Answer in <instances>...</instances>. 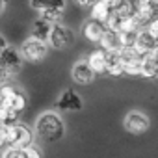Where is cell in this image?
<instances>
[{
	"mask_svg": "<svg viewBox=\"0 0 158 158\" xmlns=\"http://www.w3.org/2000/svg\"><path fill=\"white\" fill-rule=\"evenodd\" d=\"M35 134L43 139V141H58L63 138L65 134V127L63 121L60 119V115H56L54 112H45L37 117L35 121Z\"/></svg>",
	"mask_w": 158,
	"mask_h": 158,
	"instance_id": "obj_1",
	"label": "cell"
},
{
	"mask_svg": "<svg viewBox=\"0 0 158 158\" xmlns=\"http://www.w3.org/2000/svg\"><path fill=\"white\" fill-rule=\"evenodd\" d=\"M32 132L28 127L24 125H13V127H6L2 125V134H0V141H2L4 149H24L28 145H32Z\"/></svg>",
	"mask_w": 158,
	"mask_h": 158,
	"instance_id": "obj_2",
	"label": "cell"
},
{
	"mask_svg": "<svg viewBox=\"0 0 158 158\" xmlns=\"http://www.w3.org/2000/svg\"><path fill=\"white\" fill-rule=\"evenodd\" d=\"M21 56L23 60L30 61V63H39L47 58L48 54V47L45 41H39V39H34V37H28L23 45H21Z\"/></svg>",
	"mask_w": 158,
	"mask_h": 158,
	"instance_id": "obj_3",
	"label": "cell"
},
{
	"mask_svg": "<svg viewBox=\"0 0 158 158\" xmlns=\"http://www.w3.org/2000/svg\"><path fill=\"white\" fill-rule=\"evenodd\" d=\"M0 93H2V108H11L19 114L26 108V97L15 86H11V84L2 86V91Z\"/></svg>",
	"mask_w": 158,
	"mask_h": 158,
	"instance_id": "obj_4",
	"label": "cell"
},
{
	"mask_svg": "<svg viewBox=\"0 0 158 158\" xmlns=\"http://www.w3.org/2000/svg\"><path fill=\"white\" fill-rule=\"evenodd\" d=\"M149 127H151V121L141 112L134 110V112H128L127 117H125V128L130 134H143V132L149 130Z\"/></svg>",
	"mask_w": 158,
	"mask_h": 158,
	"instance_id": "obj_5",
	"label": "cell"
},
{
	"mask_svg": "<svg viewBox=\"0 0 158 158\" xmlns=\"http://www.w3.org/2000/svg\"><path fill=\"white\" fill-rule=\"evenodd\" d=\"M71 76H73V80H74L76 84L88 86V84H91V82L95 80L97 73L89 67V63H88L86 60H82V61H76V63L73 65V69H71Z\"/></svg>",
	"mask_w": 158,
	"mask_h": 158,
	"instance_id": "obj_6",
	"label": "cell"
},
{
	"mask_svg": "<svg viewBox=\"0 0 158 158\" xmlns=\"http://www.w3.org/2000/svg\"><path fill=\"white\" fill-rule=\"evenodd\" d=\"M0 63H2V69L10 71L11 74H17L21 71V65H23V56H21V50L13 48V47H8L0 52Z\"/></svg>",
	"mask_w": 158,
	"mask_h": 158,
	"instance_id": "obj_7",
	"label": "cell"
},
{
	"mask_svg": "<svg viewBox=\"0 0 158 158\" xmlns=\"http://www.w3.org/2000/svg\"><path fill=\"white\" fill-rule=\"evenodd\" d=\"M71 43H73V32L67 26H63V24H54L52 34L48 37V45L52 48L61 50V48H67Z\"/></svg>",
	"mask_w": 158,
	"mask_h": 158,
	"instance_id": "obj_8",
	"label": "cell"
},
{
	"mask_svg": "<svg viewBox=\"0 0 158 158\" xmlns=\"http://www.w3.org/2000/svg\"><path fill=\"white\" fill-rule=\"evenodd\" d=\"M104 34H106V26H104L102 23H99V21L88 19V21L84 23V26H82V35H84L89 43H97V45H99V43L102 41Z\"/></svg>",
	"mask_w": 158,
	"mask_h": 158,
	"instance_id": "obj_9",
	"label": "cell"
},
{
	"mask_svg": "<svg viewBox=\"0 0 158 158\" xmlns=\"http://www.w3.org/2000/svg\"><path fill=\"white\" fill-rule=\"evenodd\" d=\"M86 61L89 63V67L97 73V74H102V73H108V61H110V54L102 48H97L93 52H89V56L86 58Z\"/></svg>",
	"mask_w": 158,
	"mask_h": 158,
	"instance_id": "obj_10",
	"label": "cell"
},
{
	"mask_svg": "<svg viewBox=\"0 0 158 158\" xmlns=\"http://www.w3.org/2000/svg\"><path fill=\"white\" fill-rule=\"evenodd\" d=\"M58 108L67 110V112H78V110H82V99L73 89H65L61 97L58 99Z\"/></svg>",
	"mask_w": 158,
	"mask_h": 158,
	"instance_id": "obj_11",
	"label": "cell"
},
{
	"mask_svg": "<svg viewBox=\"0 0 158 158\" xmlns=\"http://www.w3.org/2000/svg\"><path fill=\"white\" fill-rule=\"evenodd\" d=\"M99 45H101V48L106 50L108 54H121V50H123L119 34L110 32V30H106V34H104V37H102V41H101Z\"/></svg>",
	"mask_w": 158,
	"mask_h": 158,
	"instance_id": "obj_12",
	"label": "cell"
},
{
	"mask_svg": "<svg viewBox=\"0 0 158 158\" xmlns=\"http://www.w3.org/2000/svg\"><path fill=\"white\" fill-rule=\"evenodd\" d=\"M30 6L39 11H63L65 10V0H30Z\"/></svg>",
	"mask_w": 158,
	"mask_h": 158,
	"instance_id": "obj_13",
	"label": "cell"
},
{
	"mask_svg": "<svg viewBox=\"0 0 158 158\" xmlns=\"http://www.w3.org/2000/svg\"><path fill=\"white\" fill-rule=\"evenodd\" d=\"M52 28H54V24H50L48 21H45V19H37L34 24H32V35L30 37H34V39H39V41H48V37H50V34H52Z\"/></svg>",
	"mask_w": 158,
	"mask_h": 158,
	"instance_id": "obj_14",
	"label": "cell"
},
{
	"mask_svg": "<svg viewBox=\"0 0 158 158\" xmlns=\"http://www.w3.org/2000/svg\"><path fill=\"white\" fill-rule=\"evenodd\" d=\"M2 158H41V151L37 145H28L24 149H6Z\"/></svg>",
	"mask_w": 158,
	"mask_h": 158,
	"instance_id": "obj_15",
	"label": "cell"
},
{
	"mask_svg": "<svg viewBox=\"0 0 158 158\" xmlns=\"http://www.w3.org/2000/svg\"><path fill=\"white\" fill-rule=\"evenodd\" d=\"M112 11H114V10L104 2V0H97V2L91 6V10H89V19H93V21H99V23L106 24V21L110 19Z\"/></svg>",
	"mask_w": 158,
	"mask_h": 158,
	"instance_id": "obj_16",
	"label": "cell"
},
{
	"mask_svg": "<svg viewBox=\"0 0 158 158\" xmlns=\"http://www.w3.org/2000/svg\"><path fill=\"white\" fill-rule=\"evenodd\" d=\"M74 2H76L78 6H82V8H91L97 0H74Z\"/></svg>",
	"mask_w": 158,
	"mask_h": 158,
	"instance_id": "obj_17",
	"label": "cell"
},
{
	"mask_svg": "<svg viewBox=\"0 0 158 158\" xmlns=\"http://www.w3.org/2000/svg\"><path fill=\"white\" fill-rule=\"evenodd\" d=\"M6 8H8V0H2V8H0V11L4 13V11H6Z\"/></svg>",
	"mask_w": 158,
	"mask_h": 158,
	"instance_id": "obj_18",
	"label": "cell"
}]
</instances>
